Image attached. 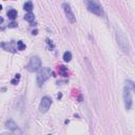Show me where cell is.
<instances>
[{
  "instance_id": "6da1fadb",
  "label": "cell",
  "mask_w": 135,
  "mask_h": 135,
  "mask_svg": "<svg viewBox=\"0 0 135 135\" xmlns=\"http://www.w3.org/2000/svg\"><path fill=\"white\" fill-rule=\"evenodd\" d=\"M115 34H116V39H117V42H118L119 47L121 49V51L123 53L128 54L130 52V45H129V40L126 37L124 33L120 28L116 27L115 28Z\"/></svg>"
},
{
  "instance_id": "7a4b0ae2",
  "label": "cell",
  "mask_w": 135,
  "mask_h": 135,
  "mask_svg": "<svg viewBox=\"0 0 135 135\" xmlns=\"http://www.w3.org/2000/svg\"><path fill=\"white\" fill-rule=\"evenodd\" d=\"M52 75H53V71L50 68H43L40 71V73L37 75V78H36V82H37L38 86H41Z\"/></svg>"
},
{
  "instance_id": "3957f363",
  "label": "cell",
  "mask_w": 135,
  "mask_h": 135,
  "mask_svg": "<svg viewBox=\"0 0 135 135\" xmlns=\"http://www.w3.org/2000/svg\"><path fill=\"white\" fill-rule=\"evenodd\" d=\"M85 5L89 12L93 13L96 16H102L103 12L101 6L96 2V0H85Z\"/></svg>"
},
{
  "instance_id": "277c9868",
  "label": "cell",
  "mask_w": 135,
  "mask_h": 135,
  "mask_svg": "<svg viewBox=\"0 0 135 135\" xmlns=\"http://www.w3.org/2000/svg\"><path fill=\"white\" fill-rule=\"evenodd\" d=\"M40 68H41V60H40V58L37 57V56L32 57V58L30 59V62H28L27 65H26V70H27L28 72H32V73L38 72V71L40 70Z\"/></svg>"
},
{
  "instance_id": "5b68a950",
  "label": "cell",
  "mask_w": 135,
  "mask_h": 135,
  "mask_svg": "<svg viewBox=\"0 0 135 135\" xmlns=\"http://www.w3.org/2000/svg\"><path fill=\"white\" fill-rule=\"evenodd\" d=\"M123 101H124V108H126V110H130L132 108V97H131L130 88L127 84L123 88Z\"/></svg>"
},
{
  "instance_id": "8992f818",
  "label": "cell",
  "mask_w": 135,
  "mask_h": 135,
  "mask_svg": "<svg viewBox=\"0 0 135 135\" xmlns=\"http://www.w3.org/2000/svg\"><path fill=\"white\" fill-rule=\"evenodd\" d=\"M52 104V99L49 97V96H44L42 97L41 101H40V104H39V111L41 113H45L49 111L50 107Z\"/></svg>"
},
{
  "instance_id": "52a82bcc",
  "label": "cell",
  "mask_w": 135,
  "mask_h": 135,
  "mask_svg": "<svg viewBox=\"0 0 135 135\" xmlns=\"http://www.w3.org/2000/svg\"><path fill=\"white\" fill-rule=\"evenodd\" d=\"M62 7H63V11H64V13H65V16H66L68 20H69L71 23H74V22L76 21V18H75V15H74V13H73V11H72L70 4H69V3H63V4H62Z\"/></svg>"
},
{
  "instance_id": "ba28073f",
  "label": "cell",
  "mask_w": 135,
  "mask_h": 135,
  "mask_svg": "<svg viewBox=\"0 0 135 135\" xmlns=\"http://www.w3.org/2000/svg\"><path fill=\"white\" fill-rule=\"evenodd\" d=\"M1 46H2L3 50H5L7 52H11V53H16L17 50H18V47H15L14 46V42L13 41L12 42H2L1 43Z\"/></svg>"
},
{
  "instance_id": "9c48e42d",
  "label": "cell",
  "mask_w": 135,
  "mask_h": 135,
  "mask_svg": "<svg viewBox=\"0 0 135 135\" xmlns=\"http://www.w3.org/2000/svg\"><path fill=\"white\" fill-rule=\"evenodd\" d=\"M5 127H6L8 130H11V131H15V130L18 129L17 123H16L13 119H8V120H6V122H5Z\"/></svg>"
},
{
  "instance_id": "30bf717a",
  "label": "cell",
  "mask_w": 135,
  "mask_h": 135,
  "mask_svg": "<svg viewBox=\"0 0 135 135\" xmlns=\"http://www.w3.org/2000/svg\"><path fill=\"white\" fill-rule=\"evenodd\" d=\"M58 72H59V74H60L61 76H63V77H66V76H68V68L64 66V65H59V66H58Z\"/></svg>"
},
{
  "instance_id": "8fae6325",
  "label": "cell",
  "mask_w": 135,
  "mask_h": 135,
  "mask_svg": "<svg viewBox=\"0 0 135 135\" xmlns=\"http://www.w3.org/2000/svg\"><path fill=\"white\" fill-rule=\"evenodd\" d=\"M7 17H8L9 19L14 20V19L17 17V11H16V9H14V8L8 9V11H7Z\"/></svg>"
},
{
  "instance_id": "7c38bea8",
  "label": "cell",
  "mask_w": 135,
  "mask_h": 135,
  "mask_svg": "<svg viewBox=\"0 0 135 135\" xmlns=\"http://www.w3.org/2000/svg\"><path fill=\"white\" fill-rule=\"evenodd\" d=\"M24 19L27 21V22H33L34 20H35V16H34V14L33 13H31V12H28L27 14H25V16H24Z\"/></svg>"
},
{
  "instance_id": "4fadbf2b",
  "label": "cell",
  "mask_w": 135,
  "mask_h": 135,
  "mask_svg": "<svg viewBox=\"0 0 135 135\" xmlns=\"http://www.w3.org/2000/svg\"><path fill=\"white\" fill-rule=\"evenodd\" d=\"M23 8H24L26 12H32V9L34 8V6H33V3H32L31 1H27V2H25V3H24V5H23Z\"/></svg>"
},
{
  "instance_id": "5bb4252c",
  "label": "cell",
  "mask_w": 135,
  "mask_h": 135,
  "mask_svg": "<svg viewBox=\"0 0 135 135\" xmlns=\"http://www.w3.org/2000/svg\"><path fill=\"white\" fill-rule=\"evenodd\" d=\"M63 60H64L65 62H70V61L72 60V54H71V52L66 51V52L63 54Z\"/></svg>"
},
{
  "instance_id": "9a60e30c",
  "label": "cell",
  "mask_w": 135,
  "mask_h": 135,
  "mask_svg": "<svg viewBox=\"0 0 135 135\" xmlns=\"http://www.w3.org/2000/svg\"><path fill=\"white\" fill-rule=\"evenodd\" d=\"M126 84L130 88V90H132L134 93H135V82L134 81H131V80H127Z\"/></svg>"
},
{
  "instance_id": "2e32d148",
  "label": "cell",
  "mask_w": 135,
  "mask_h": 135,
  "mask_svg": "<svg viewBox=\"0 0 135 135\" xmlns=\"http://www.w3.org/2000/svg\"><path fill=\"white\" fill-rule=\"evenodd\" d=\"M17 47H18V51H22V50H24L26 47V45L21 40H19V41H17Z\"/></svg>"
},
{
  "instance_id": "e0dca14e",
  "label": "cell",
  "mask_w": 135,
  "mask_h": 135,
  "mask_svg": "<svg viewBox=\"0 0 135 135\" xmlns=\"http://www.w3.org/2000/svg\"><path fill=\"white\" fill-rule=\"evenodd\" d=\"M19 79H20V75H19V74L15 75V78L12 80V84H17V83L19 82Z\"/></svg>"
},
{
  "instance_id": "ac0fdd59",
  "label": "cell",
  "mask_w": 135,
  "mask_h": 135,
  "mask_svg": "<svg viewBox=\"0 0 135 135\" xmlns=\"http://www.w3.org/2000/svg\"><path fill=\"white\" fill-rule=\"evenodd\" d=\"M16 26H17V23L16 22H12V23L8 24V27H16Z\"/></svg>"
},
{
  "instance_id": "d6986e66",
  "label": "cell",
  "mask_w": 135,
  "mask_h": 135,
  "mask_svg": "<svg viewBox=\"0 0 135 135\" xmlns=\"http://www.w3.org/2000/svg\"><path fill=\"white\" fill-rule=\"evenodd\" d=\"M37 33H38V32H37V30H35V31H33V32H32V34H33V35H37Z\"/></svg>"
}]
</instances>
